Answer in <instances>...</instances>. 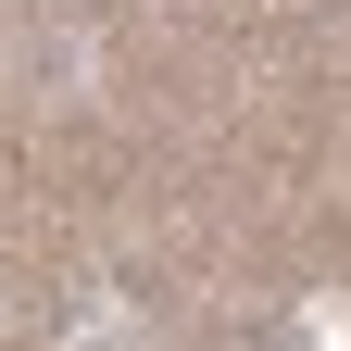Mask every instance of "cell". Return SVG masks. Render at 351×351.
I'll return each instance as SVG.
<instances>
[{"mask_svg":"<svg viewBox=\"0 0 351 351\" xmlns=\"http://www.w3.org/2000/svg\"><path fill=\"white\" fill-rule=\"evenodd\" d=\"M63 339H151V314H138L125 289H88L75 314H63Z\"/></svg>","mask_w":351,"mask_h":351,"instance_id":"cell-1","label":"cell"},{"mask_svg":"<svg viewBox=\"0 0 351 351\" xmlns=\"http://www.w3.org/2000/svg\"><path fill=\"white\" fill-rule=\"evenodd\" d=\"M88 75H101V63H88V38H38V88H63V101H75Z\"/></svg>","mask_w":351,"mask_h":351,"instance_id":"cell-2","label":"cell"},{"mask_svg":"<svg viewBox=\"0 0 351 351\" xmlns=\"http://www.w3.org/2000/svg\"><path fill=\"white\" fill-rule=\"evenodd\" d=\"M301 339H326V351H339V339H351V301H339V289H314V301H301Z\"/></svg>","mask_w":351,"mask_h":351,"instance_id":"cell-3","label":"cell"}]
</instances>
